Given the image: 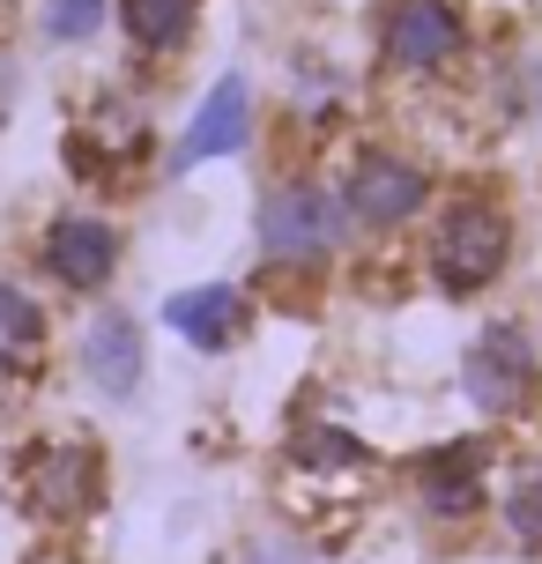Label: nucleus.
Returning <instances> with one entry per match:
<instances>
[{"instance_id":"nucleus-10","label":"nucleus","mask_w":542,"mask_h":564,"mask_svg":"<svg viewBox=\"0 0 542 564\" xmlns=\"http://www.w3.org/2000/svg\"><path fill=\"white\" fill-rule=\"evenodd\" d=\"M75 371L97 401H134L149 379V327L127 305H89L75 335Z\"/></svg>"},{"instance_id":"nucleus-13","label":"nucleus","mask_w":542,"mask_h":564,"mask_svg":"<svg viewBox=\"0 0 542 564\" xmlns=\"http://www.w3.org/2000/svg\"><path fill=\"white\" fill-rule=\"evenodd\" d=\"M200 8H208V0H112V23H119V37H127L134 59L164 67V59H178L194 45Z\"/></svg>"},{"instance_id":"nucleus-8","label":"nucleus","mask_w":542,"mask_h":564,"mask_svg":"<svg viewBox=\"0 0 542 564\" xmlns=\"http://www.w3.org/2000/svg\"><path fill=\"white\" fill-rule=\"evenodd\" d=\"M15 490H23V512L37 528L67 535L105 506V453L89 438H37L15 468Z\"/></svg>"},{"instance_id":"nucleus-12","label":"nucleus","mask_w":542,"mask_h":564,"mask_svg":"<svg viewBox=\"0 0 542 564\" xmlns=\"http://www.w3.org/2000/svg\"><path fill=\"white\" fill-rule=\"evenodd\" d=\"M53 357V312L23 275H0V379H37Z\"/></svg>"},{"instance_id":"nucleus-5","label":"nucleus","mask_w":542,"mask_h":564,"mask_svg":"<svg viewBox=\"0 0 542 564\" xmlns=\"http://www.w3.org/2000/svg\"><path fill=\"white\" fill-rule=\"evenodd\" d=\"M460 401L476 409V423L513 431V423L542 416V341L528 319H484L468 349H460Z\"/></svg>"},{"instance_id":"nucleus-15","label":"nucleus","mask_w":542,"mask_h":564,"mask_svg":"<svg viewBox=\"0 0 542 564\" xmlns=\"http://www.w3.org/2000/svg\"><path fill=\"white\" fill-rule=\"evenodd\" d=\"M290 468L297 476H313V482H349V476H365V468H379V453L357 438V431H343V423H297L290 431Z\"/></svg>"},{"instance_id":"nucleus-2","label":"nucleus","mask_w":542,"mask_h":564,"mask_svg":"<svg viewBox=\"0 0 542 564\" xmlns=\"http://www.w3.org/2000/svg\"><path fill=\"white\" fill-rule=\"evenodd\" d=\"M349 216L335 200V178L319 171H283L268 178L253 200V260L268 282H305L313 290L319 275H335V260L349 253Z\"/></svg>"},{"instance_id":"nucleus-16","label":"nucleus","mask_w":542,"mask_h":564,"mask_svg":"<svg viewBox=\"0 0 542 564\" xmlns=\"http://www.w3.org/2000/svg\"><path fill=\"white\" fill-rule=\"evenodd\" d=\"M37 30L59 53H83L112 30V0H37Z\"/></svg>"},{"instance_id":"nucleus-18","label":"nucleus","mask_w":542,"mask_h":564,"mask_svg":"<svg viewBox=\"0 0 542 564\" xmlns=\"http://www.w3.org/2000/svg\"><path fill=\"white\" fill-rule=\"evenodd\" d=\"M23 564H83V550H67V542H45V550H30Z\"/></svg>"},{"instance_id":"nucleus-1","label":"nucleus","mask_w":542,"mask_h":564,"mask_svg":"<svg viewBox=\"0 0 542 564\" xmlns=\"http://www.w3.org/2000/svg\"><path fill=\"white\" fill-rule=\"evenodd\" d=\"M416 253H424V282L446 305L490 297L520 253L513 200L498 194V186H454V194H438L424 216V246Z\"/></svg>"},{"instance_id":"nucleus-14","label":"nucleus","mask_w":542,"mask_h":564,"mask_svg":"<svg viewBox=\"0 0 542 564\" xmlns=\"http://www.w3.org/2000/svg\"><path fill=\"white\" fill-rule=\"evenodd\" d=\"M490 520H498V535L513 542L520 557L542 564V453H520V460H506V468H498Z\"/></svg>"},{"instance_id":"nucleus-7","label":"nucleus","mask_w":542,"mask_h":564,"mask_svg":"<svg viewBox=\"0 0 542 564\" xmlns=\"http://www.w3.org/2000/svg\"><path fill=\"white\" fill-rule=\"evenodd\" d=\"M498 498V438L484 431H468V438H438L409 460V506L424 528L438 535H460V528H476Z\"/></svg>"},{"instance_id":"nucleus-9","label":"nucleus","mask_w":542,"mask_h":564,"mask_svg":"<svg viewBox=\"0 0 542 564\" xmlns=\"http://www.w3.org/2000/svg\"><path fill=\"white\" fill-rule=\"evenodd\" d=\"M253 134H260V97H253V75H216V83L200 89V105H194V119L178 127V141H172V171L186 178V171H200V164H224V156H246L253 149Z\"/></svg>"},{"instance_id":"nucleus-17","label":"nucleus","mask_w":542,"mask_h":564,"mask_svg":"<svg viewBox=\"0 0 542 564\" xmlns=\"http://www.w3.org/2000/svg\"><path fill=\"white\" fill-rule=\"evenodd\" d=\"M498 97H506V119H535V112H542V59H528V53H520L513 67H506Z\"/></svg>"},{"instance_id":"nucleus-4","label":"nucleus","mask_w":542,"mask_h":564,"mask_svg":"<svg viewBox=\"0 0 542 564\" xmlns=\"http://www.w3.org/2000/svg\"><path fill=\"white\" fill-rule=\"evenodd\" d=\"M371 59L401 89H438L468 75L476 23L460 0H371Z\"/></svg>"},{"instance_id":"nucleus-6","label":"nucleus","mask_w":542,"mask_h":564,"mask_svg":"<svg viewBox=\"0 0 542 564\" xmlns=\"http://www.w3.org/2000/svg\"><path fill=\"white\" fill-rule=\"evenodd\" d=\"M30 268L45 290L59 297H89V305H105V290L119 282L127 268V224L105 216V208H53L37 238H30Z\"/></svg>"},{"instance_id":"nucleus-11","label":"nucleus","mask_w":542,"mask_h":564,"mask_svg":"<svg viewBox=\"0 0 542 564\" xmlns=\"http://www.w3.org/2000/svg\"><path fill=\"white\" fill-rule=\"evenodd\" d=\"M156 319H164V335H178L186 349L224 357V349H238L246 327H253V290H246V282H186V290H172V297L156 305Z\"/></svg>"},{"instance_id":"nucleus-3","label":"nucleus","mask_w":542,"mask_h":564,"mask_svg":"<svg viewBox=\"0 0 542 564\" xmlns=\"http://www.w3.org/2000/svg\"><path fill=\"white\" fill-rule=\"evenodd\" d=\"M335 200H343L349 216V238H365V246H394L409 230H424L431 200H438V171L416 156V149H401V141H349L343 164H335Z\"/></svg>"}]
</instances>
